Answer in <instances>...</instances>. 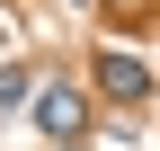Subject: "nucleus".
I'll use <instances>...</instances> for the list:
<instances>
[{
    "label": "nucleus",
    "instance_id": "f257e3e1",
    "mask_svg": "<svg viewBox=\"0 0 160 151\" xmlns=\"http://www.w3.org/2000/svg\"><path fill=\"white\" fill-rule=\"evenodd\" d=\"M89 98H107V107H142V98H151V62H142V53H125V45H98V53H89Z\"/></svg>",
    "mask_w": 160,
    "mask_h": 151
},
{
    "label": "nucleus",
    "instance_id": "7ed1b4c3",
    "mask_svg": "<svg viewBox=\"0 0 160 151\" xmlns=\"http://www.w3.org/2000/svg\"><path fill=\"white\" fill-rule=\"evenodd\" d=\"M27 98H36V71L9 62V71H0V107H27Z\"/></svg>",
    "mask_w": 160,
    "mask_h": 151
},
{
    "label": "nucleus",
    "instance_id": "20e7f679",
    "mask_svg": "<svg viewBox=\"0 0 160 151\" xmlns=\"http://www.w3.org/2000/svg\"><path fill=\"white\" fill-rule=\"evenodd\" d=\"M62 151H80V142H62Z\"/></svg>",
    "mask_w": 160,
    "mask_h": 151
},
{
    "label": "nucleus",
    "instance_id": "f03ea898",
    "mask_svg": "<svg viewBox=\"0 0 160 151\" xmlns=\"http://www.w3.org/2000/svg\"><path fill=\"white\" fill-rule=\"evenodd\" d=\"M27 107H36V124H45L53 142L89 134V89H71V80H45V98H27Z\"/></svg>",
    "mask_w": 160,
    "mask_h": 151
}]
</instances>
